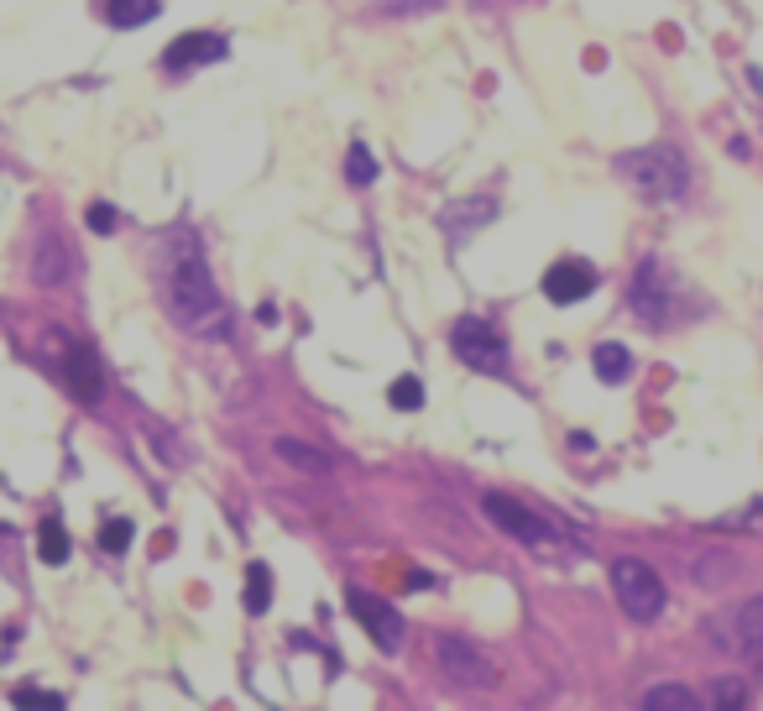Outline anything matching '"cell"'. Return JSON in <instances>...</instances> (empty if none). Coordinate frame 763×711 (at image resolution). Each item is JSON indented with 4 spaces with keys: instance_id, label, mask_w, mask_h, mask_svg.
I'll use <instances>...</instances> for the list:
<instances>
[{
    "instance_id": "8",
    "label": "cell",
    "mask_w": 763,
    "mask_h": 711,
    "mask_svg": "<svg viewBox=\"0 0 763 711\" xmlns=\"http://www.w3.org/2000/svg\"><path fill=\"white\" fill-rule=\"evenodd\" d=\"M612 591H617L622 612L638 617V623H654L664 612V581L643 560H612Z\"/></svg>"
},
{
    "instance_id": "6",
    "label": "cell",
    "mask_w": 763,
    "mask_h": 711,
    "mask_svg": "<svg viewBox=\"0 0 763 711\" xmlns=\"http://www.w3.org/2000/svg\"><path fill=\"white\" fill-rule=\"evenodd\" d=\"M434 659H439V670H445L450 685H460V691H497L502 685V670L481 654L476 644H466V638H434Z\"/></svg>"
},
{
    "instance_id": "9",
    "label": "cell",
    "mask_w": 763,
    "mask_h": 711,
    "mask_svg": "<svg viewBox=\"0 0 763 711\" xmlns=\"http://www.w3.org/2000/svg\"><path fill=\"white\" fill-rule=\"evenodd\" d=\"M706 633L722 638L716 649H732V654H743V659H763V596L737 602L727 617H716Z\"/></svg>"
},
{
    "instance_id": "5",
    "label": "cell",
    "mask_w": 763,
    "mask_h": 711,
    "mask_svg": "<svg viewBox=\"0 0 763 711\" xmlns=\"http://www.w3.org/2000/svg\"><path fill=\"white\" fill-rule=\"evenodd\" d=\"M42 356H48L58 372H63V382L74 387V398L79 403H100V393H105V377H100V356L84 346V340H68V335H58V330H48L42 335Z\"/></svg>"
},
{
    "instance_id": "3",
    "label": "cell",
    "mask_w": 763,
    "mask_h": 711,
    "mask_svg": "<svg viewBox=\"0 0 763 711\" xmlns=\"http://www.w3.org/2000/svg\"><path fill=\"white\" fill-rule=\"evenodd\" d=\"M481 508H487V518L497 523L502 534H513V539H523L528 549H539V555H586L581 544L575 539H565L560 529H554V523H544L539 513H528L523 502H513V497H502V492H487L481 497Z\"/></svg>"
},
{
    "instance_id": "16",
    "label": "cell",
    "mask_w": 763,
    "mask_h": 711,
    "mask_svg": "<svg viewBox=\"0 0 763 711\" xmlns=\"http://www.w3.org/2000/svg\"><path fill=\"white\" fill-rule=\"evenodd\" d=\"M163 11V0H105V16H110V27H121V32H131V27H147V21Z\"/></svg>"
},
{
    "instance_id": "22",
    "label": "cell",
    "mask_w": 763,
    "mask_h": 711,
    "mask_svg": "<svg viewBox=\"0 0 763 711\" xmlns=\"http://www.w3.org/2000/svg\"><path fill=\"white\" fill-rule=\"evenodd\" d=\"M345 178H351L356 189H372L377 183V157L366 152V142H351V152H345Z\"/></svg>"
},
{
    "instance_id": "23",
    "label": "cell",
    "mask_w": 763,
    "mask_h": 711,
    "mask_svg": "<svg viewBox=\"0 0 763 711\" xmlns=\"http://www.w3.org/2000/svg\"><path fill=\"white\" fill-rule=\"evenodd\" d=\"M131 539H136V523L131 518H105L100 523V549H105V555H126Z\"/></svg>"
},
{
    "instance_id": "10",
    "label": "cell",
    "mask_w": 763,
    "mask_h": 711,
    "mask_svg": "<svg viewBox=\"0 0 763 711\" xmlns=\"http://www.w3.org/2000/svg\"><path fill=\"white\" fill-rule=\"evenodd\" d=\"M74 246L63 241V231H53V225H42L37 231V246H32V283L37 288H63L68 278H74Z\"/></svg>"
},
{
    "instance_id": "27",
    "label": "cell",
    "mask_w": 763,
    "mask_h": 711,
    "mask_svg": "<svg viewBox=\"0 0 763 711\" xmlns=\"http://www.w3.org/2000/svg\"><path fill=\"white\" fill-rule=\"evenodd\" d=\"M89 231H95V236L115 231V210H110V204H89Z\"/></svg>"
},
{
    "instance_id": "15",
    "label": "cell",
    "mask_w": 763,
    "mask_h": 711,
    "mask_svg": "<svg viewBox=\"0 0 763 711\" xmlns=\"http://www.w3.org/2000/svg\"><path fill=\"white\" fill-rule=\"evenodd\" d=\"M696 706H701V696L680 680H664L654 691H643V711H696Z\"/></svg>"
},
{
    "instance_id": "14",
    "label": "cell",
    "mask_w": 763,
    "mask_h": 711,
    "mask_svg": "<svg viewBox=\"0 0 763 711\" xmlns=\"http://www.w3.org/2000/svg\"><path fill=\"white\" fill-rule=\"evenodd\" d=\"M492 215H497V199H455V204H445V210H439V225H445V236L460 246L471 231H481V225H487Z\"/></svg>"
},
{
    "instance_id": "26",
    "label": "cell",
    "mask_w": 763,
    "mask_h": 711,
    "mask_svg": "<svg viewBox=\"0 0 763 711\" xmlns=\"http://www.w3.org/2000/svg\"><path fill=\"white\" fill-rule=\"evenodd\" d=\"M429 6H439V0H377V11H392V16H419Z\"/></svg>"
},
{
    "instance_id": "4",
    "label": "cell",
    "mask_w": 763,
    "mask_h": 711,
    "mask_svg": "<svg viewBox=\"0 0 763 711\" xmlns=\"http://www.w3.org/2000/svg\"><path fill=\"white\" fill-rule=\"evenodd\" d=\"M628 309L638 314V325H649V330H669L680 319V288L664 272V262H638Z\"/></svg>"
},
{
    "instance_id": "19",
    "label": "cell",
    "mask_w": 763,
    "mask_h": 711,
    "mask_svg": "<svg viewBox=\"0 0 763 711\" xmlns=\"http://www.w3.org/2000/svg\"><path fill=\"white\" fill-rule=\"evenodd\" d=\"M277 455H283L288 466H298V471H319V476H325V471L335 466L325 450H314V445H304V440H288V434L277 440Z\"/></svg>"
},
{
    "instance_id": "7",
    "label": "cell",
    "mask_w": 763,
    "mask_h": 711,
    "mask_svg": "<svg viewBox=\"0 0 763 711\" xmlns=\"http://www.w3.org/2000/svg\"><path fill=\"white\" fill-rule=\"evenodd\" d=\"M450 346H455V356L466 361V366H476V372H487V377H502L507 372V340L497 335L492 319H476V314L455 319Z\"/></svg>"
},
{
    "instance_id": "25",
    "label": "cell",
    "mask_w": 763,
    "mask_h": 711,
    "mask_svg": "<svg viewBox=\"0 0 763 711\" xmlns=\"http://www.w3.org/2000/svg\"><path fill=\"white\" fill-rule=\"evenodd\" d=\"M748 701V691H743V680H716V691H711V706H743Z\"/></svg>"
},
{
    "instance_id": "24",
    "label": "cell",
    "mask_w": 763,
    "mask_h": 711,
    "mask_svg": "<svg viewBox=\"0 0 763 711\" xmlns=\"http://www.w3.org/2000/svg\"><path fill=\"white\" fill-rule=\"evenodd\" d=\"M387 403L403 408V414H413V408H424V382L419 377H392L387 387Z\"/></svg>"
},
{
    "instance_id": "2",
    "label": "cell",
    "mask_w": 763,
    "mask_h": 711,
    "mask_svg": "<svg viewBox=\"0 0 763 711\" xmlns=\"http://www.w3.org/2000/svg\"><path fill=\"white\" fill-rule=\"evenodd\" d=\"M617 173L628 178L643 199H659V204H675L690 189V163L680 157V147H669V142H649L638 152H622Z\"/></svg>"
},
{
    "instance_id": "21",
    "label": "cell",
    "mask_w": 763,
    "mask_h": 711,
    "mask_svg": "<svg viewBox=\"0 0 763 711\" xmlns=\"http://www.w3.org/2000/svg\"><path fill=\"white\" fill-rule=\"evenodd\" d=\"M37 549H42V560H48V565H63L68 560V529H63V518H42Z\"/></svg>"
},
{
    "instance_id": "12",
    "label": "cell",
    "mask_w": 763,
    "mask_h": 711,
    "mask_svg": "<svg viewBox=\"0 0 763 711\" xmlns=\"http://www.w3.org/2000/svg\"><path fill=\"white\" fill-rule=\"evenodd\" d=\"M596 293V267H586V262H554L549 272H544V298L549 304H581V298H591Z\"/></svg>"
},
{
    "instance_id": "28",
    "label": "cell",
    "mask_w": 763,
    "mask_h": 711,
    "mask_svg": "<svg viewBox=\"0 0 763 711\" xmlns=\"http://www.w3.org/2000/svg\"><path fill=\"white\" fill-rule=\"evenodd\" d=\"M11 701H16V706H53V711L63 706V696H58V691H16Z\"/></svg>"
},
{
    "instance_id": "18",
    "label": "cell",
    "mask_w": 763,
    "mask_h": 711,
    "mask_svg": "<svg viewBox=\"0 0 763 711\" xmlns=\"http://www.w3.org/2000/svg\"><path fill=\"white\" fill-rule=\"evenodd\" d=\"M241 602H246L251 617H262V612L272 607V570H267L262 560L246 565V596H241Z\"/></svg>"
},
{
    "instance_id": "1",
    "label": "cell",
    "mask_w": 763,
    "mask_h": 711,
    "mask_svg": "<svg viewBox=\"0 0 763 711\" xmlns=\"http://www.w3.org/2000/svg\"><path fill=\"white\" fill-rule=\"evenodd\" d=\"M157 283H163L168 314L189 335H204V340L230 335V309H225V298L210 278V262H204V251H199V236L189 225L168 231L163 246H157Z\"/></svg>"
},
{
    "instance_id": "20",
    "label": "cell",
    "mask_w": 763,
    "mask_h": 711,
    "mask_svg": "<svg viewBox=\"0 0 763 711\" xmlns=\"http://www.w3.org/2000/svg\"><path fill=\"white\" fill-rule=\"evenodd\" d=\"M690 576L701 586H727L737 576V560L732 555H701V560H690Z\"/></svg>"
},
{
    "instance_id": "11",
    "label": "cell",
    "mask_w": 763,
    "mask_h": 711,
    "mask_svg": "<svg viewBox=\"0 0 763 711\" xmlns=\"http://www.w3.org/2000/svg\"><path fill=\"white\" fill-rule=\"evenodd\" d=\"M351 617L356 623L372 633V644L377 649H398L403 644V617H398V607L392 602H382V596H372V591H351Z\"/></svg>"
},
{
    "instance_id": "17",
    "label": "cell",
    "mask_w": 763,
    "mask_h": 711,
    "mask_svg": "<svg viewBox=\"0 0 763 711\" xmlns=\"http://www.w3.org/2000/svg\"><path fill=\"white\" fill-rule=\"evenodd\" d=\"M591 366H596V377H601V382H622V377L633 372V351H628V346H617V340H607V346H596Z\"/></svg>"
},
{
    "instance_id": "13",
    "label": "cell",
    "mask_w": 763,
    "mask_h": 711,
    "mask_svg": "<svg viewBox=\"0 0 763 711\" xmlns=\"http://www.w3.org/2000/svg\"><path fill=\"white\" fill-rule=\"evenodd\" d=\"M225 53H230V42H225V37H215V32H183V37H173V42H168L163 63L173 68V74H183V68L220 63Z\"/></svg>"
}]
</instances>
